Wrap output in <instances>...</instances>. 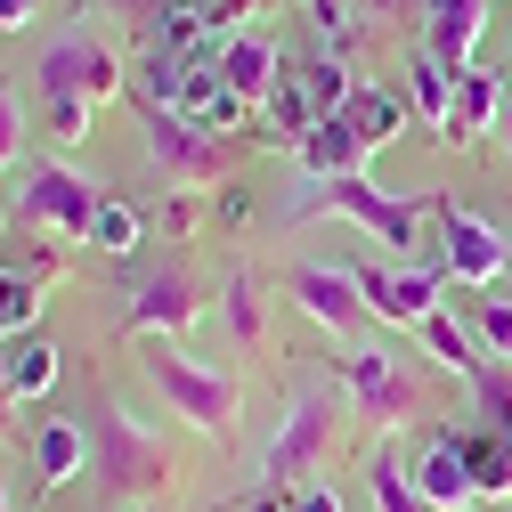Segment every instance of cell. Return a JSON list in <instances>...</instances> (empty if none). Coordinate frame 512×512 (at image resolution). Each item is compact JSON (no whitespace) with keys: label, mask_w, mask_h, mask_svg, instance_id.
Segmentation results:
<instances>
[{"label":"cell","mask_w":512,"mask_h":512,"mask_svg":"<svg viewBox=\"0 0 512 512\" xmlns=\"http://www.w3.org/2000/svg\"><path fill=\"white\" fill-rule=\"evenodd\" d=\"M326 212H342V220H358L366 236H382L399 252V269L423 252V204H407V196H391V187H374L366 171H350V179H309L301 196L285 204V220L301 228V220H326Z\"/></svg>","instance_id":"cell-1"},{"label":"cell","mask_w":512,"mask_h":512,"mask_svg":"<svg viewBox=\"0 0 512 512\" xmlns=\"http://www.w3.org/2000/svg\"><path fill=\"white\" fill-rule=\"evenodd\" d=\"M139 366L163 391V407H179L204 439H228L236 415H244V382L220 366V358H187L179 342H139Z\"/></svg>","instance_id":"cell-2"},{"label":"cell","mask_w":512,"mask_h":512,"mask_svg":"<svg viewBox=\"0 0 512 512\" xmlns=\"http://www.w3.org/2000/svg\"><path fill=\"white\" fill-rule=\"evenodd\" d=\"M122 82H131V66H122V49H114L90 17H74L66 33L41 41V57H33V98H41V106H57V98L98 106V98H114Z\"/></svg>","instance_id":"cell-3"},{"label":"cell","mask_w":512,"mask_h":512,"mask_svg":"<svg viewBox=\"0 0 512 512\" xmlns=\"http://www.w3.org/2000/svg\"><path fill=\"white\" fill-rule=\"evenodd\" d=\"M171 480H179V464H171L163 431L131 407H106L98 415V488L122 496V504H155Z\"/></svg>","instance_id":"cell-4"},{"label":"cell","mask_w":512,"mask_h":512,"mask_svg":"<svg viewBox=\"0 0 512 512\" xmlns=\"http://www.w3.org/2000/svg\"><path fill=\"white\" fill-rule=\"evenodd\" d=\"M317 366H334L342 399L358 407V423H366V431H407V423L423 415V374H415V366H399L391 350H374V342H358L350 358H317Z\"/></svg>","instance_id":"cell-5"},{"label":"cell","mask_w":512,"mask_h":512,"mask_svg":"<svg viewBox=\"0 0 512 512\" xmlns=\"http://www.w3.org/2000/svg\"><path fill=\"white\" fill-rule=\"evenodd\" d=\"M334 423H342V399L326 391V382H301V391L285 399V423H277V439H269V488H301L309 480V464L334 447Z\"/></svg>","instance_id":"cell-6"},{"label":"cell","mask_w":512,"mask_h":512,"mask_svg":"<svg viewBox=\"0 0 512 512\" xmlns=\"http://www.w3.org/2000/svg\"><path fill=\"white\" fill-rule=\"evenodd\" d=\"M139 131H147V155H155V171H171L179 187H212V179H228V139H212V131H196L179 106H163V98H139Z\"/></svg>","instance_id":"cell-7"},{"label":"cell","mask_w":512,"mask_h":512,"mask_svg":"<svg viewBox=\"0 0 512 512\" xmlns=\"http://www.w3.org/2000/svg\"><path fill=\"white\" fill-rule=\"evenodd\" d=\"M98 187L74 171V163H33L25 171V196H17V212L33 220V228H49V236H82L90 244V228H98Z\"/></svg>","instance_id":"cell-8"},{"label":"cell","mask_w":512,"mask_h":512,"mask_svg":"<svg viewBox=\"0 0 512 512\" xmlns=\"http://www.w3.org/2000/svg\"><path fill=\"white\" fill-rule=\"evenodd\" d=\"M431 220H439V244H447V277L456 285H472V293H496V277L512 269V236L496 228V220H472L464 204H431Z\"/></svg>","instance_id":"cell-9"},{"label":"cell","mask_w":512,"mask_h":512,"mask_svg":"<svg viewBox=\"0 0 512 512\" xmlns=\"http://www.w3.org/2000/svg\"><path fill=\"white\" fill-rule=\"evenodd\" d=\"M285 293H293V309L301 317H317L326 334H366L374 326V309H366V293H358V269H334V261H293L285 269Z\"/></svg>","instance_id":"cell-10"},{"label":"cell","mask_w":512,"mask_h":512,"mask_svg":"<svg viewBox=\"0 0 512 512\" xmlns=\"http://www.w3.org/2000/svg\"><path fill=\"white\" fill-rule=\"evenodd\" d=\"M439 285H447V269H358V293L374 309V326H407V334L439 309Z\"/></svg>","instance_id":"cell-11"},{"label":"cell","mask_w":512,"mask_h":512,"mask_svg":"<svg viewBox=\"0 0 512 512\" xmlns=\"http://www.w3.org/2000/svg\"><path fill=\"white\" fill-rule=\"evenodd\" d=\"M204 317V301H196V285L187 277H147L131 301H122V334L131 342H171V334H187Z\"/></svg>","instance_id":"cell-12"},{"label":"cell","mask_w":512,"mask_h":512,"mask_svg":"<svg viewBox=\"0 0 512 512\" xmlns=\"http://www.w3.org/2000/svg\"><path fill=\"white\" fill-rule=\"evenodd\" d=\"M220 74H228V90L244 98V106H269V90L285 82V49H277V33H228V49H220Z\"/></svg>","instance_id":"cell-13"},{"label":"cell","mask_w":512,"mask_h":512,"mask_svg":"<svg viewBox=\"0 0 512 512\" xmlns=\"http://www.w3.org/2000/svg\"><path fill=\"white\" fill-rule=\"evenodd\" d=\"M415 496H423V512H472V504H480L472 464H464V447H456V439L415 447Z\"/></svg>","instance_id":"cell-14"},{"label":"cell","mask_w":512,"mask_h":512,"mask_svg":"<svg viewBox=\"0 0 512 512\" xmlns=\"http://www.w3.org/2000/svg\"><path fill=\"white\" fill-rule=\"evenodd\" d=\"M480 25H488V0H431V9H423V49L439 57L447 74H472Z\"/></svg>","instance_id":"cell-15"},{"label":"cell","mask_w":512,"mask_h":512,"mask_svg":"<svg viewBox=\"0 0 512 512\" xmlns=\"http://www.w3.org/2000/svg\"><path fill=\"white\" fill-rule=\"evenodd\" d=\"M293 171L301 179H350V171H366V147H358V131H350L342 114H326L317 131L293 139Z\"/></svg>","instance_id":"cell-16"},{"label":"cell","mask_w":512,"mask_h":512,"mask_svg":"<svg viewBox=\"0 0 512 512\" xmlns=\"http://www.w3.org/2000/svg\"><path fill=\"white\" fill-rule=\"evenodd\" d=\"M82 464H90L82 423H41V431H33V488H41V496L74 488V480H82Z\"/></svg>","instance_id":"cell-17"},{"label":"cell","mask_w":512,"mask_h":512,"mask_svg":"<svg viewBox=\"0 0 512 512\" xmlns=\"http://www.w3.org/2000/svg\"><path fill=\"white\" fill-rule=\"evenodd\" d=\"M57 252H41L33 269H0V334H33L41 326V293L57 285Z\"/></svg>","instance_id":"cell-18"},{"label":"cell","mask_w":512,"mask_h":512,"mask_svg":"<svg viewBox=\"0 0 512 512\" xmlns=\"http://www.w3.org/2000/svg\"><path fill=\"white\" fill-rule=\"evenodd\" d=\"M488 122H504V82L488 66L456 74V114H447V139H488Z\"/></svg>","instance_id":"cell-19"},{"label":"cell","mask_w":512,"mask_h":512,"mask_svg":"<svg viewBox=\"0 0 512 512\" xmlns=\"http://www.w3.org/2000/svg\"><path fill=\"white\" fill-rule=\"evenodd\" d=\"M464 447V464H472V488L496 504V496H512V431H447Z\"/></svg>","instance_id":"cell-20"},{"label":"cell","mask_w":512,"mask_h":512,"mask_svg":"<svg viewBox=\"0 0 512 512\" xmlns=\"http://www.w3.org/2000/svg\"><path fill=\"white\" fill-rule=\"evenodd\" d=\"M57 342H41V334H17V350H0V382H9L17 399H41V391H57Z\"/></svg>","instance_id":"cell-21"},{"label":"cell","mask_w":512,"mask_h":512,"mask_svg":"<svg viewBox=\"0 0 512 512\" xmlns=\"http://www.w3.org/2000/svg\"><path fill=\"white\" fill-rule=\"evenodd\" d=\"M407 114H415V106H399L391 90H350V106H342V122L358 131V147H366V155H374V147H391Z\"/></svg>","instance_id":"cell-22"},{"label":"cell","mask_w":512,"mask_h":512,"mask_svg":"<svg viewBox=\"0 0 512 512\" xmlns=\"http://www.w3.org/2000/svg\"><path fill=\"white\" fill-rule=\"evenodd\" d=\"M415 342H423V350H431V358H439L447 374H464V382L480 374V342L464 334V317H456V309H431L423 326H415Z\"/></svg>","instance_id":"cell-23"},{"label":"cell","mask_w":512,"mask_h":512,"mask_svg":"<svg viewBox=\"0 0 512 512\" xmlns=\"http://www.w3.org/2000/svg\"><path fill=\"white\" fill-rule=\"evenodd\" d=\"M366 488H374V512H423V496H415V456H399L391 439L374 447V464H366Z\"/></svg>","instance_id":"cell-24"},{"label":"cell","mask_w":512,"mask_h":512,"mask_svg":"<svg viewBox=\"0 0 512 512\" xmlns=\"http://www.w3.org/2000/svg\"><path fill=\"white\" fill-rule=\"evenodd\" d=\"M407 90H415V114L431 122V131H447V114H456V74H447L431 49L407 57Z\"/></svg>","instance_id":"cell-25"},{"label":"cell","mask_w":512,"mask_h":512,"mask_svg":"<svg viewBox=\"0 0 512 512\" xmlns=\"http://www.w3.org/2000/svg\"><path fill=\"white\" fill-rule=\"evenodd\" d=\"M456 317H464V334L480 342V358H504V366H512V301L480 293V301H464Z\"/></svg>","instance_id":"cell-26"},{"label":"cell","mask_w":512,"mask_h":512,"mask_svg":"<svg viewBox=\"0 0 512 512\" xmlns=\"http://www.w3.org/2000/svg\"><path fill=\"white\" fill-rule=\"evenodd\" d=\"M293 82L309 90V106H317V114H342V106H350V74H342V57H334V49L301 57V66H293Z\"/></svg>","instance_id":"cell-27"},{"label":"cell","mask_w":512,"mask_h":512,"mask_svg":"<svg viewBox=\"0 0 512 512\" xmlns=\"http://www.w3.org/2000/svg\"><path fill=\"white\" fill-rule=\"evenodd\" d=\"M90 244L106 252V261H131V252L147 244V220H139L131 204H114V196H106V204H98V228H90Z\"/></svg>","instance_id":"cell-28"},{"label":"cell","mask_w":512,"mask_h":512,"mask_svg":"<svg viewBox=\"0 0 512 512\" xmlns=\"http://www.w3.org/2000/svg\"><path fill=\"white\" fill-rule=\"evenodd\" d=\"M220 301H228V309H220V317H228V334H236L244 350L269 334V317H261V285H252L244 269H228V293H220Z\"/></svg>","instance_id":"cell-29"},{"label":"cell","mask_w":512,"mask_h":512,"mask_svg":"<svg viewBox=\"0 0 512 512\" xmlns=\"http://www.w3.org/2000/svg\"><path fill=\"white\" fill-rule=\"evenodd\" d=\"M309 9H317V33H326V49H334V57H350V49H358V33H366V25H350V0H309Z\"/></svg>","instance_id":"cell-30"},{"label":"cell","mask_w":512,"mask_h":512,"mask_svg":"<svg viewBox=\"0 0 512 512\" xmlns=\"http://www.w3.org/2000/svg\"><path fill=\"white\" fill-rule=\"evenodd\" d=\"M17 155H25V98L0 90V171H17Z\"/></svg>","instance_id":"cell-31"},{"label":"cell","mask_w":512,"mask_h":512,"mask_svg":"<svg viewBox=\"0 0 512 512\" xmlns=\"http://www.w3.org/2000/svg\"><path fill=\"white\" fill-rule=\"evenodd\" d=\"M423 9H431V0H366V9H358V25H366V17H391V25H423Z\"/></svg>","instance_id":"cell-32"},{"label":"cell","mask_w":512,"mask_h":512,"mask_svg":"<svg viewBox=\"0 0 512 512\" xmlns=\"http://www.w3.org/2000/svg\"><path fill=\"white\" fill-rule=\"evenodd\" d=\"M98 9H114L122 25H155V17L171 9V0H98Z\"/></svg>","instance_id":"cell-33"},{"label":"cell","mask_w":512,"mask_h":512,"mask_svg":"<svg viewBox=\"0 0 512 512\" xmlns=\"http://www.w3.org/2000/svg\"><path fill=\"white\" fill-rule=\"evenodd\" d=\"M204 17H212V33L228 41V25H244V17H252V0H204Z\"/></svg>","instance_id":"cell-34"},{"label":"cell","mask_w":512,"mask_h":512,"mask_svg":"<svg viewBox=\"0 0 512 512\" xmlns=\"http://www.w3.org/2000/svg\"><path fill=\"white\" fill-rule=\"evenodd\" d=\"M293 512H342L334 488H293Z\"/></svg>","instance_id":"cell-35"},{"label":"cell","mask_w":512,"mask_h":512,"mask_svg":"<svg viewBox=\"0 0 512 512\" xmlns=\"http://www.w3.org/2000/svg\"><path fill=\"white\" fill-rule=\"evenodd\" d=\"M33 9H41V0H0V33H25Z\"/></svg>","instance_id":"cell-36"},{"label":"cell","mask_w":512,"mask_h":512,"mask_svg":"<svg viewBox=\"0 0 512 512\" xmlns=\"http://www.w3.org/2000/svg\"><path fill=\"white\" fill-rule=\"evenodd\" d=\"M17 407H25V399L9 391V382H0V447H9V439H17Z\"/></svg>","instance_id":"cell-37"},{"label":"cell","mask_w":512,"mask_h":512,"mask_svg":"<svg viewBox=\"0 0 512 512\" xmlns=\"http://www.w3.org/2000/svg\"><path fill=\"white\" fill-rule=\"evenodd\" d=\"M244 512H293V496H285V488H261V496L244 504Z\"/></svg>","instance_id":"cell-38"},{"label":"cell","mask_w":512,"mask_h":512,"mask_svg":"<svg viewBox=\"0 0 512 512\" xmlns=\"http://www.w3.org/2000/svg\"><path fill=\"white\" fill-rule=\"evenodd\" d=\"M496 131H504V139H512V90H504V122H496Z\"/></svg>","instance_id":"cell-39"},{"label":"cell","mask_w":512,"mask_h":512,"mask_svg":"<svg viewBox=\"0 0 512 512\" xmlns=\"http://www.w3.org/2000/svg\"><path fill=\"white\" fill-rule=\"evenodd\" d=\"M0 512H9V488H0Z\"/></svg>","instance_id":"cell-40"}]
</instances>
